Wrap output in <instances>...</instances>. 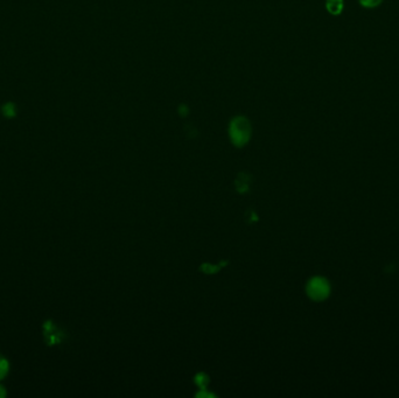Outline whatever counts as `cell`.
<instances>
[{"label":"cell","instance_id":"obj_1","mask_svg":"<svg viewBox=\"0 0 399 398\" xmlns=\"http://www.w3.org/2000/svg\"><path fill=\"white\" fill-rule=\"evenodd\" d=\"M229 133L232 143L236 146H243L248 143L250 135H251V128L247 118L244 117H236L230 123Z\"/></svg>","mask_w":399,"mask_h":398},{"label":"cell","instance_id":"obj_2","mask_svg":"<svg viewBox=\"0 0 399 398\" xmlns=\"http://www.w3.org/2000/svg\"><path fill=\"white\" fill-rule=\"evenodd\" d=\"M330 287L327 280L321 277H315L309 280L307 285V293L313 300L321 302L329 295Z\"/></svg>","mask_w":399,"mask_h":398},{"label":"cell","instance_id":"obj_3","mask_svg":"<svg viewBox=\"0 0 399 398\" xmlns=\"http://www.w3.org/2000/svg\"><path fill=\"white\" fill-rule=\"evenodd\" d=\"M326 7L329 13L337 15L343 10V0H326Z\"/></svg>","mask_w":399,"mask_h":398},{"label":"cell","instance_id":"obj_4","mask_svg":"<svg viewBox=\"0 0 399 398\" xmlns=\"http://www.w3.org/2000/svg\"><path fill=\"white\" fill-rule=\"evenodd\" d=\"M7 372H9V362L0 356V380L4 379L7 375Z\"/></svg>","mask_w":399,"mask_h":398},{"label":"cell","instance_id":"obj_5","mask_svg":"<svg viewBox=\"0 0 399 398\" xmlns=\"http://www.w3.org/2000/svg\"><path fill=\"white\" fill-rule=\"evenodd\" d=\"M382 2L383 0H360L361 5L368 7V9H373V7L378 6Z\"/></svg>","mask_w":399,"mask_h":398},{"label":"cell","instance_id":"obj_6","mask_svg":"<svg viewBox=\"0 0 399 398\" xmlns=\"http://www.w3.org/2000/svg\"><path fill=\"white\" fill-rule=\"evenodd\" d=\"M3 112L5 113V116L7 117H12L15 115V110H14V105L13 104H6L3 109Z\"/></svg>","mask_w":399,"mask_h":398},{"label":"cell","instance_id":"obj_7","mask_svg":"<svg viewBox=\"0 0 399 398\" xmlns=\"http://www.w3.org/2000/svg\"><path fill=\"white\" fill-rule=\"evenodd\" d=\"M5 395H6L5 389H4V388L2 387V385H0V398H2V397H5Z\"/></svg>","mask_w":399,"mask_h":398}]
</instances>
